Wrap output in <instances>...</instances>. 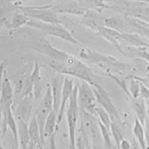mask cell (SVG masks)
Returning a JSON list of instances; mask_svg holds the SVG:
<instances>
[{"label":"cell","instance_id":"obj_1","mask_svg":"<svg viewBox=\"0 0 149 149\" xmlns=\"http://www.w3.org/2000/svg\"><path fill=\"white\" fill-rule=\"evenodd\" d=\"M80 126L77 128L76 148H96L103 147L98 120L97 118L80 110Z\"/></svg>","mask_w":149,"mask_h":149},{"label":"cell","instance_id":"obj_2","mask_svg":"<svg viewBox=\"0 0 149 149\" xmlns=\"http://www.w3.org/2000/svg\"><path fill=\"white\" fill-rule=\"evenodd\" d=\"M79 57L86 63L95 65L108 71V73L109 72L111 73L112 70L118 73H123L127 72L129 69V65L88 48H83L79 54Z\"/></svg>","mask_w":149,"mask_h":149},{"label":"cell","instance_id":"obj_3","mask_svg":"<svg viewBox=\"0 0 149 149\" xmlns=\"http://www.w3.org/2000/svg\"><path fill=\"white\" fill-rule=\"evenodd\" d=\"M27 26L40 31L46 36L61 39L65 42L77 46H81V44L62 23H46L30 19Z\"/></svg>","mask_w":149,"mask_h":149},{"label":"cell","instance_id":"obj_4","mask_svg":"<svg viewBox=\"0 0 149 149\" xmlns=\"http://www.w3.org/2000/svg\"><path fill=\"white\" fill-rule=\"evenodd\" d=\"M65 112L69 136V146L70 148L74 149L76 148V138L80 114V109L77 101V84H75Z\"/></svg>","mask_w":149,"mask_h":149},{"label":"cell","instance_id":"obj_5","mask_svg":"<svg viewBox=\"0 0 149 149\" xmlns=\"http://www.w3.org/2000/svg\"><path fill=\"white\" fill-rule=\"evenodd\" d=\"M32 68L31 69L30 65H26L13 74L12 78H10L14 90L13 105L26 96H34L33 86L30 80Z\"/></svg>","mask_w":149,"mask_h":149},{"label":"cell","instance_id":"obj_6","mask_svg":"<svg viewBox=\"0 0 149 149\" xmlns=\"http://www.w3.org/2000/svg\"><path fill=\"white\" fill-rule=\"evenodd\" d=\"M19 11L27 15L30 19L51 23H62L59 14L52 8V4L41 6H17Z\"/></svg>","mask_w":149,"mask_h":149},{"label":"cell","instance_id":"obj_7","mask_svg":"<svg viewBox=\"0 0 149 149\" xmlns=\"http://www.w3.org/2000/svg\"><path fill=\"white\" fill-rule=\"evenodd\" d=\"M77 87V101L80 110L95 116V108L98 104L92 86L86 81L80 80Z\"/></svg>","mask_w":149,"mask_h":149},{"label":"cell","instance_id":"obj_8","mask_svg":"<svg viewBox=\"0 0 149 149\" xmlns=\"http://www.w3.org/2000/svg\"><path fill=\"white\" fill-rule=\"evenodd\" d=\"M98 105L104 109L110 116L112 122H122L119 112L108 93L99 84L92 85Z\"/></svg>","mask_w":149,"mask_h":149},{"label":"cell","instance_id":"obj_9","mask_svg":"<svg viewBox=\"0 0 149 149\" xmlns=\"http://www.w3.org/2000/svg\"><path fill=\"white\" fill-rule=\"evenodd\" d=\"M52 109H53V99H52V96L51 94V87H50L49 84H48L47 85V87L46 88L44 95L42 100H41L40 103L34 114L36 116V118L37 119V123L38 124V126L41 133L43 143H44V140H43L42 134H43L44 124L49 113Z\"/></svg>","mask_w":149,"mask_h":149},{"label":"cell","instance_id":"obj_10","mask_svg":"<svg viewBox=\"0 0 149 149\" xmlns=\"http://www.w3.org/2000/svg\"><path fill=\"white\" fill-rule=\"evenodd\" d=\"M51 4L52 8L58 14L68 13L83 16L88 10L77 0H55Z\"/></svg>","mask_w":149,"mask_h":149},{"label":"cell","instance_id":"obj_11","mask_svg":"<svg viewBox=\"0 0 149 149\" xmlns=\"http://www.w3.org/2000/svg\"><path fill=\"white\" fill-rule=\"evenodd\" d=\"M34 97L33 95L26 96L20 100L12 106V110L16 119L24 120L27 122L31 118Z\"/></svg>","mask_w":149,"mask_h":149},{"label":"cell","instance_id":"obj_12","mask_svg":"<svg viewBox=\"0 0 149 149\" xmlns=\"http://www.w3.org/2000/svg\"><path fill=\"white\" fill-rule=\"evenodd\" d=\"M74 86L75 84L73 77L65 76L63 81L61 104L57 115V121L59 125L61 123L64 116L68 103L69 102V98L73 92Z\"/></svg>","mask_w":149,"mask_h":149},{"label":"cell","instance_id":"obj_13","mask_svg":"<svg viewBox=\"0 0 149 149\" xmlns=\"http://www.w3.org/2000/svg\"><path fill=\"white\" fill-rule=\"evenodd\" d=\"M65 77V75L57 73L55 76L51 78V82L49 83L53 99V109L57 115L61 104Z\"/></svg>","mask_w":149,"mask_h":149},{"label":"cell","instance_id":"obj_14","mask_svg":"<svg viewBox=\"0 0 149 149\" xmlns=\"http://www.w3.org/2000/svg\"><path fill=\"white\" fill-rule=\"evenodd\" d=\"M14 98L13 87L6 72L2 80L0 87V105L8 107L13 105Z\"/></svg>","mask_w":149,"mask_h":149},{"label":"cell","instance_id":"obj_15","mask_svg":"<svg viewBox=\"0 0 149 149\" xmlns=\"http://www.w3.org/2000/svg\"><path fill=\"white\" fill-rule=\"evenodd\" d=\"M29 131L30 134V143L28 146L31 148H42L44 143L41 133L34 115L29 122Z\"/></svg>","mask_w":149,"mask_h":149},{"label":"cell","instance_id":"obj_16","mask_svg":"<svg viewBox=\"0 0 149 149\" xmlns=\"http://www.w3.org/2000/svg\"><path fill=\"white\" fill-rule=\"evenodd\" d=\"M59 130V124L57 121V114L52 109L49 113L44 126L43 140L45 144V141L54 134L57 133Z\"/></svg>","mask_w":149,"mask_h":149},{"label":"cell","instance_id":"obj_17","mask_svg":"<svg viewBox=\"0 0 149 149\" xmlns=\"http://www.w3.org/2000/svg\"><path fill=\"white\" fill-rule=\"evenodd\" d=\"M17 126V138L19 148H28L30 143L29 122L20 119H16Z\"/></svg>","mask_w":149,"mask_h":149},{"label":"cell","instance_id":"obj_18","mask_svg":"<svg viewBox=\"0 0 149 149\" xmlns=\"http://www.w3.org/2000/svg\"><path fill=\"white\" fill-rule=\"evenodd\" d=\"M130 99L132 108L135 112L136 118L144 126L146 119L147 117L148 111V108L146 104V100L141 97H139L136 98H130Z\"/></svg>","mask_w":149,"mask_h":149},{"label":"cell","instance_id":"obj_19","mask_svg":"<svg viewBox=\"0 0 149 149\" xmlns=\"http://www.w3.org/2000/svg\"><path fill=\"white\" fill-rule=\"evenodd\" d=\"M30 80L33 88V95L34 98L38 99L41 94V76L40 73V66L37 63H35L33 66Z\"/></svg>","mask_w":149,"mask_h":149},{"label":"cell","instance_id":"obj_20","mask_svg":"<svg viewBox=\"0 0 149 149\" xmlns=\"http://www.w3.org/2000/svg\"><path fill=\"white\" fill-rule=\"evenodd\" d=\"M133 133L139 147L141 148H147L145 127L136 117L133 126Z\"/></svg>","mask_w":149,"mask_h":149},{"label":"cell","instance_id":"obj_21","mask_svg":"<svg viewBox=\"0 0 149 149\" xmlns=\"http://www.w3.org/2000/svg\"><path fill=\"white\" fill-rule=\"evenodd\" d=\"M87 10L100 12L108 8L105 0H77Z\"/></svg>","mask_w":149,"mask_h":149},{"label":"cell","instance_id":"obj_22","mask_svg":"<svg viewBox=\"0 0 149 149\" xmlns=\"http://www.w3.org/2000/svg\"><path fill=\"white\" fill-rule=\"evenodd\" d=\"M122 122H112L110 126V132L114 141L115 148H119L121 140L124 138L122 127L120 126Z\"/></svg>","mask_w":149,"mask_h":149},{"label":"cell","instance_id":"obj_23","mask_svg":"<svg viewBox=\"0 0 149 149\" xmlns=\"http://www.w3.org/2000/svg\"><path fill=\"white\" fill-rule=\"evenodd\" d=\"M99 126L101 135V138L103 143V148H112L115 147V144H113V140L112 139L110 130L105 127L102 123L98 120Z\"/></svg>","mask_w":149,"mask_h":149},{"label":"cell","instance_id":"obj_24","mask_svg":"<svg viewBox=\"0 0 149 149\" xmlns=\"http://www.w3.org/2000/svg\"><path fill=\"white\" fill-rule=\"evenodd\" d=\"M128 87V96L129 98H136L140 97L141 81L134 76H130Z\"/></svg>","mask_w":149,"mask_h":149},{"label":"cell","instance_id":"obj_25","mask_svg":"<svg viewBox=\"0 0 149 149\" xmlns=\"http://www.w3.org/2000/svg\"><path fill=\"white\" fill-rule=\"evenodd\" d=\"M95 116L98 120L110 130L111 118L107 112L99 105H97L95 108Z\"/></svg>","mask_w":149,"mask_h":149},{"label":"cell","instance_id":"obj_26","mask_svg":"<svg viewBox=\"0 0 149 149\" xmlns=\"http://www.w3.org/2000/svg\"><path fill=\"white\" fill-rule=\"evenodd\" d=\"M140 97L143 98L145 100H149V88L142 82H141L140 85Z\"/></svg>","mask_w":149,"mask_h":149},{"label":"cell","instance_id":"obj_27","mask_svg":"<svg viewBox=\"0 0 149 149\" xmlns=\"http://www.w3.org/2000/svg\"><path fill=\"white\" fill-rule=\"evenodd\" d=\"M138 55L141 59L145 61L149 65V52L144 49H140L138 51Z\"/></svg>","mask_w":149,"mask_h":149},{"label":"cell","instance_id":"obj_28","mask_svg":"<svg viewBox=\"0 0 149 149\" xmlns=\"http://www.w3.org/2000/svg\"><path fill=\"white\" fill-rule=\"evenodd\" d=\"M3 138V127H2V113L0 107V149L3 148L2 139Z\"/></svg>","mask_w":149,"mask_h":149},{"label":"cell","instance_id":"obj_29","mask_svg":"<svg viewBox=\"0 0 149 149\" xmlns=\"http://www.w3.org/2000/svg\"><path fill=\"white\" fill-rule=\"evenodd\" d=\"M131 143L125 137L121 140L119 148H122V149H127L131 148Z\"/></svg>","mask_w":149,"mask_h":149},{"label":"cell","instance_id":"obj_30","mask_svg":"<svg viewBox=\"0 0 149 149\" xmlns=\"http://www.w3.org/2000/svg\"><path fill=\"white\" fill-rule=\"evenodd\" d=\"M6 64V61L5 60L0 62V84L1 83L3 76L6 72V70H5Z\"/></svg>","mask_w":149,"mask_h":149},{"label":"cell","instance_id":"obj_31","mask_svg":"<svg viewBox=\"0 0 149 149\" xmlns=\"http://www.w3.org/2000/svg\"><path fill=\"white\" fill-rule=\"evenodd\" d=\"M10 1L17 8V6L23 5L24 2H27L31 0H10Z\"/></svg>","mask_w":149,"mask_h":149},{"label":"cell","instance_id":"obj_32","mask_svg":"<svg viewBox=\"0 0 149 149\" xmlns=\"http://www.w3.org/2000/svg\"><path fill=\"white\" fill-rule=\"evenodd\" d=\"M139 1H140L144 2H146V3H149V0H139Z\"/></svg>","mask_w":149,"mask_h":149}]
</instances>
